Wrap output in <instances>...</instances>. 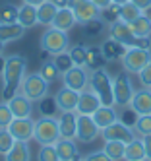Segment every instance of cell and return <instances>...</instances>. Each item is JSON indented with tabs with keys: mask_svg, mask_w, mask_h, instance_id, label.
<instances>
[{
	"mask_svg": "<svg viewBox=\"0 0 151 161\" xmlns=\"http://www.w3.org/2000/svg\"><path fill=\"white\" fill-rule=\"evenodd\" d=\"M62 84L74 91H84L89 87V72L85 66H72L62 74Z\"/></svg>",
	"mask_w": 151,
	"mask_h": 161,
	"instance_id": "obj_12",
	"label": "cell"
},
{
	"mask_svg": "<svg viewBox=\"0 0 151 161\" xmlns=\"http://www.w3.org/2000/svg\"><path fill=\"white\" fill-rule=\"evenodd\" d=\"M130 109L136 114H151V89L149 87L134 91L132 101H130Z\"/></svg>",
	"mask_w": 151,
	"mask_h": 161,
	"instance_id": "obj_17",
	"label": "cell"
},
{
	"mask_svg": "<svg viewBox=\"0 0 151 161\" xmlns=\"http://www.w3.org/2000/svg\"><path fill=\"white\" fill-rule=\"evenodd\" d=\"M14 144H16V140L8 132V128H0V155H6Z\"/></svg>",
	"mask_w": 151,
	"mask_h": 161,
	"instance_id": "obj_36",
	"label": "cell"
},
{
	"mask_svg": "<svg viewBox=\"0 0 151 161\" xmlns=\"http://www.w3.org/2000/svg\"><path fill=\"white\" fill-rule=\"evenodd\" d=\"M143 161H145V159H143Z\"/></svg>",
	"mask_w": 151,
	"mask_h": 161,
	"instance_id": "obj_53",
	"label": "cell"
},
{
	"mask_svg": "<svg viewBox=\"0 0 151 161\" xmlns=\"http://www.w3.org/2000/svg\"><path fill=\"white\" fill-rule=\"evenodd\" d=\"M101 136H103L105 142H109V140H118V142L128 144V142H132L138 134H136V130H134V126L126 124V122H122V120L118 119L116 122H112L111 126L103 128V130H101Z\"/></svg>",
	"mask_w": 151,
	"mask_h": 161,
	"instance_id": "obj_10",
	"label": "cell"
},
{
	"mask_svg": "<svg viewBox=\"0 0 151 161\" xmlns=\"http://www.w3.org/2000/svg\"><path fill=\"white\" fill-rule=\"evenodd\" d=\"M142 14H143L142 10H139L134 2H130V0H128V2H126V4H122V6H120V10H118V19L126 21V24H132V21H136Z\"/></svg>",
	"mask_w": 151,
	"mask_h": 161,
	"instance_id": "obj_30",
	"label": "cell"
},
{
	"mask_svg": "<svg viewBox=\"0 0 151 161\" xmlns=\"http://www.w3.org/2000/svg\"><path fill=\"white\" fill-rule=\"evenodd\" d=\"M4 161H31L29 142H18L12 146V149L4 155Z\"/></svg>",
	"mask_w": 151,
	"mask_h": 161,
	"instance_id": "obj_26",
	"label": "cell"
},
{
	"mask_svg": "<svg viewBox=\"0 0 151 161\" xmlns=\"http://www.w3.org/2000/svg\"><path fill=\"white\" fill-rule=\"evenodd\" d=\"M120 60L128 74H139V70L151 60V51L142 47H128Z\"/></svg>",
	"mask_w": 151,
	"mask_h": 161,
	"instance_id": "obj_8",
	"label": "cell"
},
{
	"mask_svg": "<svg viewBox=\"0 0 151 161\" xmlns=\"http://www.w3.org/2000/svg\"><path fill=\"white\" fill-rule=\"evenodd\" d=\"M78 97H79V91H74L66 86H62L58 89V93L54 95V101H56V107L58 111H76V105H78Z\"/></svg>",
	"mask_w": 151,
	"mask_h": 161,
	"instance_id": "obj_18",
	"label": "cell"
},
{
	"mask_svg": "<svg viewBox=\"0 0 151 161\" xmlns=\"http://www.w3.org/2000/svg\"><path fill=\"white\" fill-rule=\"evenodd\" d=\"M33 126H35V120L31 117L29 119H14L8 124V132L18 142H29V140H33Z\"/></svg>",
	"mask_w": 151,
	"mask_h": 161,
	"instance_id": "obj_13",
	"label": "cell"
},
{
	"mask_svg": "<svg viewBox=\"0 0 151 161\" xmlns=\"http://www.w3.org/2000/svg\"><path fill=\"white\" fill-rule=\"evenodd\" d=\"M18 19V6L2 4L0 6V24H14Z\"/></svg>",
	"mask_w": 151,
	"mask_h": 161,
	"instance_id": "obj_35",
	"label": "cell"
},
{
	"mask_svg": "<svg viewBox=\"0 0 151 161\" xmlns=\"http://www.w3.org/2000/svg\"><path fill=\"white\" fill-rule=\"evenodd\" d=\"M58 6H54L51 0H45L43 4L37 6V21L39 25H51L52 19H54V14H56Z\"/></svg>",
	"mask_w": 151,
	"mask_h": 161,
	"instance_id": "obj_28",
	"label": "cell"
},
{
	"mask_svg": "<svg viewBox=\"0 0 151 161\" xmlns=\"http://www.w3.org/2000/svg\"><path fill=\"white\" fill-rule=\"evenodd\" d=\"M23 4H29V6H39V4H43L45 0H21Z\"/></svg>",
	"mask_w": 151,
	"mask_h": 161,
	"instance_id": "obj_47",
	"label": "cell"
},
{
	"mask_svg": "<svg viewBox=\"0 0 151 161\" xmlns=\"http://www.w3.org/2000/svg\"><path fill=\"white\" fill-rule=\"evenodd\" d=\"M149 89H151V87H149Z\"/></svg>",
	"mask_w": 151,
	"mask_h": 161,
	"instance_id": "obj_52",
	"label": "cell"
},
{
	"mask_svg": "<svg viewBox=\"0 0 151 161\" xmlns=\"http://www.w3.org/2000/svg\"><path fill=\"white\" fill-rule=\"evenodd\" d=\"M37 161H60L54 146H41L37 152Z\"/></svg>",
	"mask_w": 151,
	"mask_h": 161,
	"instance_id": "obj_38",
	"label": "cell"
},
{
	"mask_svg": "<svg viewBox=\"0 0 151 161\" xmlns=\"http://www.w3.org/2000/svg\"><path fill=\"white\" fill-rule=\"evenodd\" d=\"M109 37L122 43L124 47H142V49H151L149 37H138L132 31V27L122 19H114L109 24Z\"/></svg>",
	"mask_w": 151,
	"mask_h": 161,
	"instance_id": "obj_2",
	"label": "cell"
},
{
	"mask_svg": "<svg viewBox=\"0 0 151 161\" xmlns=\"http://www.w3.org/2000/svg\"><path fill=\"white\" fill-rule=\"evenodd\" d=\"M52 62L58 66V70H60L62 74L66 72V70H70V68L74 66V62H72V58H70V54H68V51H64V53H60V54H54V58H52Z\"/></svg>",
	"mask_w": 151,
	"mask_h": 161,
	"instance_id": "obj_39",
	"label": "cell"
},
{
	"mask_svg": "<svg viewBox=\"0 0 151 161\" xmlns=\"http://www.w3.org/2000/svg\"><path fill=\"white\" fill-rule=\"evenodd\" d=\"M72 161H84V157H76V159H72Z\"/></svg>",
	"mask_w": 151,
	"mask_h": 161,
	"instance_id": "obj_51",
	"label": "cell"
},
{
	"mask_svg": "<svg viewBox=\"0 0 151 161\" xmlns=\"http://www.w3.org/2000/svg\"><path fill=\"white\" fill-rule=\"evenodd\" d=\"M56 153H58V159L60 161H72L76 157H79V152H78V146L74 140H66V138H60L56 144Z\"/></svg>",
	"mask_w": 151,
	"mask_h": 161,
	"instance_id": "obj_24",
	"label": "cell"
},
{
	"mask_svg": "<svg viewBox=\"0 0 151 161\" xmlns=\"http://www.w3.org/2000/svg\"><path fill=\"white\" fill-rule=\"evenodd\" d=\"M25 27L19 25L18 21H14V24H0V43H12V41H18L21 39L23 35H25Z\"/></svg>",
	"mask_w": 151,
	"mask_h": 161,
	"instance_id": "obj_21",
	"label": "cell"
},
{
	"mask_svg": "<svg viewBox=\"0 0 151 161\" xmlns=\"http://www.w3.org/2000/svg\"><path fill=\"white\" fill-rule=\"evenodd\" d=\"M4 53V43H0V54Z\"/></svg>",
	"mask_w": 151,
	"mask_h": 161,
	"instance_id": "obj_50",
	"label": "cell"
},
{
	"mask_svg": "<svg viewBox=\"0 0 151 161\" xmlns=\"http://www.w3.org/2000/svg\"><path fill=\"white\" fill-rule=\"evenodd\" d=\"M85 51L87 47L85 45H74V47H68V54L70 58H72L74 66H85Z\"/></svg>",
	"mask_w": 151,
	"mask_h": 161,
	"instance_id": "obj_34",
	"label": "cell"
},
{
	"mask_svg": "<svg viewBox=\"0 0 151 161\" xmlns=\"http://www.w3.org/2000/svg\"><path fill=\"white\" fill-rule=\"evenodd\" d=\"M51 2H52L54 6H58V8H64V6H68V0H51Z\"/></svg>",
	"mask_w": 151,
	"mask_h": 161,
	"instance_id": "obj_48",
	"label": "cell"
},
{
	"mask_svg": "<svg viewBox=\"0 0 151 161\" xmlns=\"http://www.w3.org/2000/svg\"><path fill=\"white\" fill-rule=\"evenodd\" d=\"M76 16H74V12L70 10L68 6H64V8H58L56 10V14H54V19H52V27H56V29H60V31H70V29H74L76 27Z\"/></svg>",
	"mask_w": 151,
	"mask_h": 161,
	"instance_id": "obj_20",
	"label": "cell"
},
{
	"mask_svg": "<svg viewBox=\"0 0 151 161\" xmlns=\"http://www.w3.org/2000/svg\"><path fill=\"white\" fill-rule=\"evenodd\" d=\"M145 159V146H143V138L136 136L132 142L126 144V152H124V161H143ZM147 161V159H145Z\"/></svg>",
	"mask_w": 151,
	"mask_h": 161,
	"instance_id": "obj_22",
	"label": "cell"
},
{
	"mask_svg": "<svg viewBox=\"0 0 151 161\" xmlns=\"http://www.w3.org/2000/svg\"><path fill=\"white\" fill-rule=\"evenodd\" d=\"M39 47L43 53H49V54H60L64 51H68L70 47V37L66 31H60L52 25H49V29L43 31L41 41H39Z\"/></svg>",
	"mask_w": 151,
	"mask_h": 161,
	"instance_id": "obj_4",
	"label": "cell"
},
{
	"mask_svg": "<svg viewBox=\"0 0 151 161\" xmlns=\"http://www.w3.org/2000/svg\"><path fill=\"white\" fill-rule=\"evenodd\" d=\"M130 2H134L139 10H142V12H145V10L151 6V0H130Z\"/></svg>",
	"mask_w": 151,
	"mask_h": 161,
	"instance_id": "obj_45",
	"label": "cell"
},
{
	"mask_svg": "<svg viewBox=\"0 0 151 161\" xmlns=\"http://www.w3.org/2000/svg\"><path fill=\"white\" fill-rule=\"evenodd\" d=\"M68 8L74 12L76 21L81 24V25H85L89 21L101 18V12H103V10L99 6H95L91 0H68Z\"/></svg>",
	"mask_w": 151,
	"mask_h": 161,
	"instance_id": "obj_9",
	"label": "cell"
},
{
	"mask_svg": "<svg viewBox=\"0 0 151 161\" xmlns=\"http://www.w3.org/2000/svg\"><path fill=\"white\" fill-rule=\"evenodd\" d=\"M89 87L95 91L101 99V105H114V95H112V78L107 70H93L89 74Z\"/></svg>",
	"mask_w": 151,
	"mask_h": 161,
	"instance_id": "obj_5",
	"label": "cell"
},
{
	"mask_svg": "<svg viewBox=\"0 0 151 161\" xmlns=\"http://www.w3.org/2000/svg\"><path fill=\"white\" fill-rule=\"evenodd\" d=\"M84 27H85V35L95 37V35H99V33L105 29V24H103V19H101V18H97V19L89 21V24H85Z\"/></svg>",
	"mask_w": 151,
	"mask_h": 161,
	"instance_id": "obj_41",
	"label": "cell"
},
{
	"mask_svg": "<svg viewBox=\"0 0 151 161\" xmlns=\"http://www.w3.org/2000/svg\"><path fill=\"white\" fill-rule=\"evenodd\" d=\"M134 130L138 136H151V114H138V119L134 122Z\"/></svg>",
	"mask_w": 151,
	"mask_h": 161,
	"instance_id": "obj_33",
	"label": "cell"
},
{
	"mask_svg": "<svg viewBox=\"0 0 151 161\" xmlns=\"http://www.w3.org/2000/svg\"><path fill=\"white\" fill-rule=\"evenodd\" d=\"M16 21L19 25H23L25 29L35 27L39 24L37 21V6H29V4L21 2V6H18V19Z\"/></svg>",
	"mask_w": 151,
	"mask_h": 161,
	"instance_id": "obj_23",
	"label": "cell"
},
{
	"mask_svg": "<svg viewBox=\"0 0 151 161\" xmlns=\"http://www.w3.org/2000/svg\"><path fill=\"white\" fill-rule=\"evenodd\" d=\"M76 124H78V113L76 111H62L58 117V130L60 138L76 140Z\"/></svg>",
	"mask_w": 151,
	"mask_h": 161,
	"instance_id": "obj_16",
	"label": "cell"
},
{
	"mask_svg": "<svg viewBox=\"0 0 151 161\" xmlns=\"http://www.w3.org/2000/svg\"><path fill=\"white\" fill-rule=\"evenodd\" d=\"M39 74L43 76V80L46 84H54V82H58V78L62 76V72L58 70V66L52 62V60H49V62H45L43 66H41V70H39Z\"/></svg>",
	"mask_w": 151,
	"mask_h": 161,
	"instance_id": "obj_32",
	"label": "cell"
},
{
	"mask_svg": "<svg viewBox=\"0 0 151 161\" xmlns=\"http://www.w3.org/2000/svg\"><path fill=\"white\" fill-rule=\"evenodd\" d=\"M143 146H145V159L151 161V136L143 138Z\"/></svg>",
	"mask_w": 151,
	"mask_h": 161,
	"instance_id": "obj_44",
	"label": "cell"
},
{
	"mask_svg": "<svg viewBox=\"0 0 151 161\" xmlns=\"http://www.w3.org/2000/svg\"><path fill=\"white\" fill-rule=\"evenodd\" d=\"M112 95H114V105L116 107H120V109L130 107V101H132V95H134V87H132L130 76H128L126 70L118 72L112 78Z\"/></svg>",
	"mask_w": 151,
	"mask_h": 161,
	"instance_id": "obj_7",
	"label": "cell"
},
{
	"mask_svg": "<svg viewBox=\"0 0 151 161\" xmlns=\"http://www.w3.org/2000/svg\"><path fill=\"white\" fill-rule=\"evenodd\" d=\"M14 120V114H12L10 107L6 101H0V128H8V124Z\"/></svg>",
	"mask_w": 151,
	"mask_h": 161,
	"instance_id": "obj_40",
	"label": "cell"
},
{
	"mask_svg": "<svg viewBox=\"0 0 151 161\" xmlns=\"http://www.w3.org/2000/svg\"><path fill=\"white\" fill-rule=\"evenodd\" d=\"M6 103H8L12 114H14V119H29L33 114V101H29L23 93H19V91L14 97H10Z\"/></svg>",
	"mask_w": 151,
	"mask_h": 161,
	"instance_id": "obj_14",
	"label": "cell"
},
{
	"mask_svg": "<svg viewBox=\"0 0 151 161\" xmlns=\"http://www.w3.org/2000/svg\"><path fill=\"white\" fill-rule=\"evenodd\" d=\"M101 51H103L105 60H107V62H114V60L122 58V54L126 53V47L122 43H118V41H114V39L109 37L107 41L101 45Z\"/></svg>",
	"mask_w": 151,
	"mask_h": 161,
	"instance_id": "obj_25",
	"label": "cell"
},
{
	"mask_svg": "<svg viewBox=\"0 0 151 161\" xmlns=\"http://www.w3.org/2000/svg\"><path fill=\"white\" fill-rule=\"evenodd\" d=\"M33 140L39 146H54L60 140V130H58V119L54 117H43L35 120L33 126Z\"/></svg>",
	"mask_w": 151,
	"mask_h": 161,
	"instance_id": "obj_3",
	"label": "cell"
},
{
	"mask_svg": "<svg viewBox=\"0 0 151 161\" xmlns=\"http://www.w3.org/2000/svg\"><path fill=\"white\" fill-rule=\"evenodd\" d=\"M84 161H112L107 153H105L103 152V149H101V152H93V153H87L85 157H84Z\"/></svg>",
	"mask_w": 151,
	"mask_h": 161,
	"instance_id": "obj_43",
	"label": "cell"
},
{
	"mask_svg": "<svg viewBox=\"0 0 151 161\" xmlns=\"http://www.w3.org/2000/svg\"><path fill=\"white\" fill-rule=\"evenodd\" d=\"M139 82H142V86L143 87H151V60L142 68V70H139Z\"/></svg>",
	"mask_w": 151,
	"mask_h": 161,
	"instance_id": "obj_42",
	"label": "cell"
},
{
	"mask_svg": "<svg viewBox=\"0 0 151 161\" xmlns=\"http://www.w3.org/2000/svg\"><path fill=\"white\" fill-rule=\"evenodd\" d=\"M103 152L107 153L112 161H122L124 159V152H126V144L118 142V140H109V142H105Z\"/></svg>",
	"mask_w": 151,
	"mask_h": 161,
	"instance_id": "obj_29",
	"label": "cell"
},
{
	"mask_svg": "<svg viewBox=\"0 0 151 161\" xmlns=\"http://www.w3.org/2000/svg\"><path fill=\"white\" fill-rule=\"evenodd\" d=\"M91 2L95 4V6H99L101 10H105L107 6H111V4H112V0H91Z\"/></svg>",
	"mask_w": 151,
	"mask_h": 161,
	"instance_id": "obj_46",
	"label": "cell"
},
{
	"mask_svg": "<svg viewBox=\"0 0 151 161\" xmlns=\"http://www.w3.org/2000/svg\"><path fill=\"white\" fill-rule=\"evenodd\" d=\"M105 64H107V60H105L103 56V51L101 47H93V45H89L87 51H85V68H89V70H99V68H103Z\"/></svg>",
	"mask_w": 151,
	"mask_h": 161,
	"instance_id": "obj_27",
	"label": "cell"
},
{
	"mask_svg": "<svg viewBox=\"0 0 151 161\" xmlns=\"http://www.w3.org/2000/svg\"><path fill=\"white\" fill-rule=\"evenodd\" d=\"M126 2H128V0H112V4H116V6H122Z\"/></svg>",
	"mask_w": 151,
	"mask_h": 161,
	"instance_id": "obj_49",
	"label": "cell"
},
{
	"mask_svg": "<svg viewBox=\"0 0 151 161\" xmlns=\"http://www.w3.org/2000/svg\"><path fill=\"white\" fill-rule=\"evenodd\" d=\"M101 105V99L99 95L93 91L91 87L79 91V97H78V105H76V113L78 114H93L97 111V107Z\"/></svg>",
	"mask_w": 151,
	"mask_h": 161,
	"instance_id": "obj_15",
	"label": "cell"
},
{
	"mask_svg": "<svg viewBox=\"0 0 151 161\" xmlns=\"http://www.w3.org/2000/svg\"><path fill=\"white\" fill-rule=\"evenodd\" d=\"M93 120H95V124L99 126V128H107V126H111L112 122L118 120V113H116L114 105H99L97 111L91 114Z\"/></svg>",
	"mask_w": 151,
	"mask_h": 161,
	"instance_id": "obj_19",
	"label": "cell"
},
{
	"mask_svg": "<svg viewBox=\"0 0 151 161\" xmlns=\"http://www.w3.org/2000/svg\"><path fill=\"white\" fill-rule=\"evenodd\" d=\"M19 93H23L29 101H41L43 97H46L49 93V84L43 80V76L37 74H25L21 80V86H19Z\"/></svg>",
	"mask_w": 151,
	"mask_h": 161,
	"instance_id": "obj_6",
	"label": "cell"
},
{
	"mask_svg": "<svg viewBox=\"0 0 151 161\" xmlns=\"http://www.w3.org/2000/svg\"><path fill=\"white\" fill-rule=\"evenodd\" d=\"M37 103H39V109H41V113L45 114V117H54V113L58 111L54 97H43V99L37 101Z\"/></svg>",
	"mask_w": 151,
	"mask_h": 161,
	"instance_id": "obj_37",
	"label": "cell"
},
{
	"mask_svg": "<svg viewBox=\"0 0 151 161\" xmlns=\"http://www.w3.org/2000/svg\"><path fill=\"white\" fill-rule=\"evenodd\" d=\"M25 68H27V60H25V56H21V54H10L4 58V68H2V76H4L2 99L4 101L14 97L19 91L21 80L25 76Z\"/></svg>",
	"mask_w": 151,
	"mask_h": 161,
	"instance_id": "obj_1",
	"label": "cell"
},
{
	"mask_svg": "<svg viewBox=\"0 0 151 161\" xmlns=\"http://www.w3.org/2000/svg\"><path fill=\"white\" fill-rule=\"evenodd\" d=\"M128 25L132 27V31L138 37H151V19L145 14H142L136 21H132V24H128Z\"/></svg>",
	"mask_w": 151,
	"mask_h": 161,
	"instance_id": "obj_31",
	"label": "cell"
},
{
	"mask_svg": "<svg viewBox=\"0 0 151 161\" xmlns=\"http://www.w3.org/2000/svg\"><path fill=\"white\" fill-rule=\"evenodd\" d=\"M101 134V128L95 124L91 114H78V124H76V138L81 144H89L93 140H97V136Z\"/></svg>",
	"mask_w": 151,
	"mask_h": 161,
	"instance_id": "obj_11",
	"label": "cell"
}]
</instances>
